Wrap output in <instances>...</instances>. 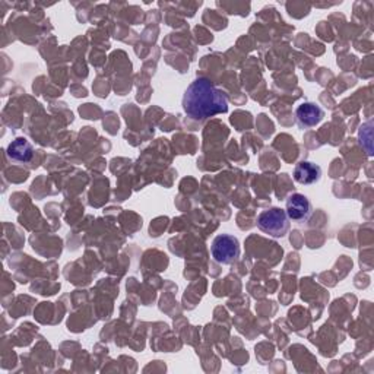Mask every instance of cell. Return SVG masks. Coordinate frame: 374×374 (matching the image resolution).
<instances>
[{
    "label": "cell",
    "mask_w": 374,
    "mask_h": 374,
    "mask_svg": "<svg viewBox=\"0 0 374 374\" xmlns=\"http://www.w3.org/2000/svg\"><path fill=\"white\" fill-rule=\"evenodd\" d=\"M296 117L301 128H315L323 120L325 111L315 102H303L296 110Z\"/></svg>",
    "instance_id": "cell-5"
},
{
    "label": "cell",
    "mask_w": 374,
    "mask_h": 374,
    "mask_svg": "<svg viewBox=\"0 0 374 374\" xmlns=\"http://www.w3.org/2000/svg\"><path fill=\"white\" fill-rule=\"evenodd\" d=\"M183 110L195 120H205L227 113L228 101L210 79L198 78L187 87L183 95Z\"/></svg>",
    "instance_id": "cell-1"
},
{
    "label": "cell",
    "mask_w": 374,
    "mask_h": 374,
    "mask_svg": "<svg viewBox=\"0 0 374 374\" xmlns=\"http://www.w3.org/2000/svg\"><path fill=\"white\" fill-rule=\"evenodd\" d=\"M8 157L16 162H30L34 157L32 145L25 138H16L9 143Z\"/></svg>",
    "instance_id": "cell-7"
},
{
    "label": "cell",
    "mask_w": 374,
    "mask_h": 374,
    "mask_svg": "<svg viewBox=\"0 0 374 374\" xmlns=\"http://www.w3.org/2000/svg\"><path fill=\"white\" fill-rule=\"evenodd\" d=\"M285 212L289 219H293L296 222H304L311 217L313 206H311V202L308 200L307 196L301 193H293L286 199Z\"/></svg>",
    "instance_id": "cell-4"
},
{
    "label": "cell",
    "mask_w": 374,
    "mask_h": 374,
    "mask_svg": "<svg viewBox=\"0 0 374 374\" xmlns=\"http://www.w3.org/2000/svg\"><path fill=\"white\" fill-rule=\"evenodd\" d=\"M240 241L230 234H221L214 239L211 246V253L217 263L233 265L240 258Z\"/></svg>",
    "instance_id": "cell-3"
},
{
    "label": "cell",
    "mask_w": 374,
    "mask_h": 374,
    "mask_svg": "<svg viewBox=\"0 0 374 374\" xmlns=\"http://www.w3.org/2000/svg\"><path fill=\"white\" fill-rule=\"evenodd\" d=\"M256 224L260 231L275 239L284 237L289 230V218L281 207H269L260 212Z\"/></svg>",
    "instance_id": "cell-2"
},
{
    "label": "cell",
    "mask_w": 374,
    "mask_h": 374,
    "mask_svg": "<svg viewBox=\"0 0 374 374\" xmlns=\"http://www.w3.org/2000/svg\"><path fill=\"white\" fill-rule=\"evenodd\" d=\"M320 177H322V169L313 162L301 161L296 165L294 180L300 184H315L320 180Z\"/></svg>",
    "instance_id": "cell-6"
}]
</instances>
